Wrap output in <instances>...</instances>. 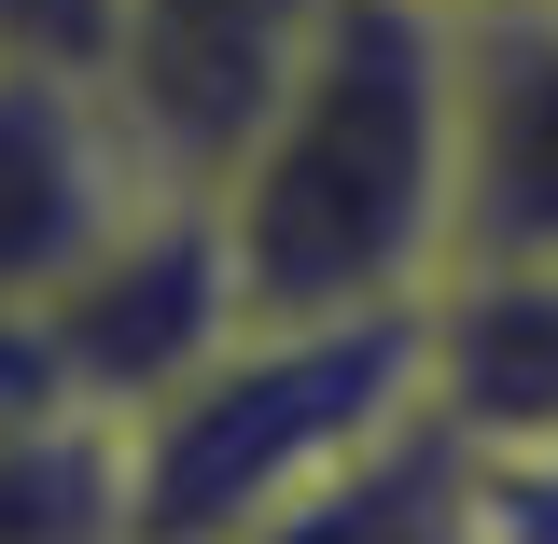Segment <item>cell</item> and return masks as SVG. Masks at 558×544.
Returning <instances> with one entry per match:
<instances>
[{
    "label": "cell",
    "mask_w": 558,
    "mask_h": 544,
    "mask_svg": "<svg viewBox=\"0 0 558 544\" xmlns=\"http://www.w3.org/2000/svg\"><path fill=\"white\" fill-rule=\"evenodd\" d=\"M252 322H418L461 238V14L336 0L279 112L209 182Z\"/></svg>",
    "instance_id": "6da1fadb"
},
{
    "label": "cell",
    "mask_w": 558,
    "mask_h": 544,
    "mask_svg": "<svg viewBox=\"0 0 558 544\" xmlns=\"http://www.w3.org/2000/svg\"><path fill=\"white\" fill-rule=\"evenodd\" d=\"M418 406V322H238L168 406L126 419L140 544H252Z\"/></svg>",
    "instance_id": "7a4b0ae2"
},
{
    "label": "cell",
    "mask_w": 558,
    "mask_h": 544,
    "mask_svg": "<svg viewBox=\"0 0 558 544\" xmlns=\"http://www.w3.org/2000/svg\"><path fill=\"white\" fill-rule=\"evenodd\" d=\"M238 322H252L238 252H223L209 196H182V182H154V196H140L126 223L57 279V293H43V336H57L70 406L112 419V433H126L140 406H168V391H182Z\"/></svg>",
    "instance_id": "3957f363"
},
{
    "label": "cell",
    "mask_w": 558,
    "mask_h": 544,
    "mask_svg": "<svg viewBox=\"0 0 558 544\" xmlns=\"http://www.w3.org/2000/svg\"><path fill=\"white\" fill-rule=\"evenodd\" d=\"M336 0H112V43H98V98L140 140L154 182L209 196L238 168V140L279 112V84L307 70Z\"/></svg>",
    "instance_id": "277c9868"
},
{
    "label": "cell",
    "mask_w": 558,
    "mask_h": 544,
    "mask_svg": "<svg viewBox=\"0 0 558 544\" xmlns=\"http://www.w3.org/2000/svg\"><path fill=\"white\" fill-rule=\"evenodd\" d=\"M140 196H154V168L112 126L98 70L0 57V307H43Z\"/></svg>",
    "instance_id": "5b68a950"
},
{
    "label": "cell",
    "mask_w": 558,
    "mask_h": 544,
    "mask_svg": "<svg viewBox=\"0 0 558 544\" xmlns=\"http://www.w3.org/2000/svg\"><path fill=\"white\" fill-rule=\"evenodd\" d=\"M461 266H558V0L461 14Z\"/></svg>",
    "instance_id": "8992f818"
},
{
    "label": "cell",
    "mask_w": 558,
    "mask_h": 544,
    "mask_svg": "<svg viewBox=\"0 0 558 544\" xmlns=\"http://www.w3.org/2000/svg\"><path fill=\"white\" fill-rule=\"evenodd\" d=\"M418 391L475 447H558V266H461L418 307Z\"/></svg>",
    "instance_id": "52a82bcc"
},
{
    "label": "cell",
    "mask_w": 558,
    "mask_h": 544,
    "mask_svg": "<svg viewBox=\"0 0 558 544\" xmlns=\"http://www.w3.org/2000/svg\"><path fill=\"white\" fill-rule=\"evenodd\" d=\"M252 544H502L488 531V447L418 391L377 447H349L322 488H293Z\"/></svg>",
    "instance_id": "ba28073f"
},
{
    "label": "cell",
    "mask_w": 558,
    "mask_h": 544,
    "mask_svg": "<svg viewBox=\"0 0 558 544\" xmlns=\"http://www.w3.org/2000/svg\"><path fill=\"white\" fill-rule=\"evenodd\" d=\"M0 544H140L126 433L84 406L43 433H0Z\"/></svg>",
    "instance_id": "9c48e42d"
},
{
    "label": "cell",
    "mask_w": 558,
    "mask_h": 544,
    "mask_svg": "<svg viewBox=\"0 0 558 544\" xmlns=\"http://www.w3.org/2000/svg\"><path fill=\"white\" fill-rule=\"evenodd\" d=\"M43 419H70L57 336H43V307H0V433H43Z\"/></svg>",
    "instance_id": "30bf717a"
},
{
    "label": "cell",
    "mask_w": 558,
    "mask_h": 544,
    "mask_svg": "<svg viewBox=\"0 0 558 544\" xmlns=\"http://www.w3.org/2000/svg\"><path fill=\"white\" fill-rule=\"evenodd\" d=\"M98 43H112V0H0V57L98 70Z\"/></svg>",
    "instance_id": "8fae6325"
},
{
    "label": "cell",
    "mask_w": 558,
    "mask_h": 544,
    "mask_svg": "<svg viewBox=\"0 0 558 544\" xmlns=\"http://www.w3.org/2000/svg\"><path fill=\"white\" fill-rule=\"evenodd\" d=\"M488 531L558 544V447H488Z\"/></svg>",
    "instance_id": "7c38bea8"
},
{
    "label": "cell",
    "mask_w": 558,
    "mask_h": 544,
    "mask_svg": "<svg viewBox=\"0 0 558 544\" xmlns=\"http://www.w3.org/2000/svg\"><path fill=\"white\" fill-rule=\"evenodd\" d=\"M433 14H545V0H433Z\"/></svg>",
    "instance_id": "4fadbf2b"
}]
</instances>
